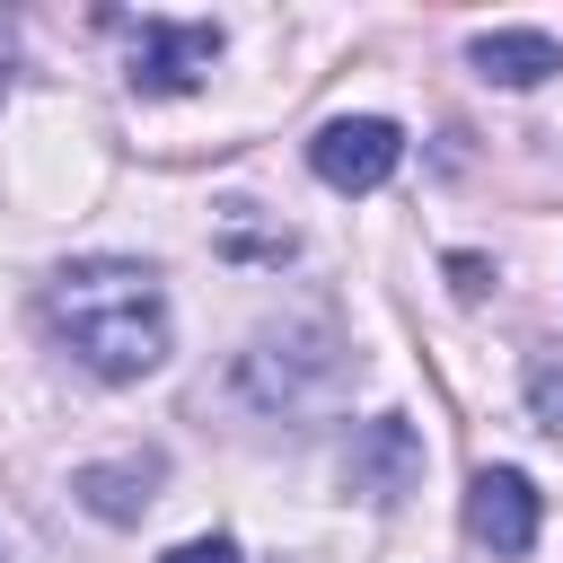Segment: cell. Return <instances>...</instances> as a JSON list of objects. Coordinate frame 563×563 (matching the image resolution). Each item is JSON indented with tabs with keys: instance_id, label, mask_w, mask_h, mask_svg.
I'll return each mask as SVG.
<instances>
[{
	"instance_id": "cell-1",
	"label": "cell",
	"mask_w": 563,
	"mask_h": 563,
	"mask_svg": "<svg viewBox=\"0 0 563 563\" xmlns=\"http://www.w3.org/2000/svg\"><path fill=\"white\" fill-rule=\"evenodd\" d=\"M44 325L62 334V352L123 387V378H150L167 361V290L150 264L132 255H70L53 282H44Z\"/></svg>"
},
{
	"instance_id": "cell-2",
	"label": "cell",
	"mask_w": 563,
	"mask_h": 563,
	"mask_svg": "<svg viewBox=\"0 0 563 563\" xmlns=\"http://www.w3.org/2000/svg\"><path fill=\"white\" fill-rule=\"evenodd\" d=\"M106 26L132 35V62H123L132 97H185V88H202V70L229 44L211 18H106Z\"/></svg>"
},
{
	"instance_id": "cell-5",
	"label": "cell",
	"mask_w": 563,
	"mask_h": 563,
	"mask_svg": "<svg viewBox=\"0 0 563 563\" xmlns=\"http://www.w3.org/2000/svg\"><path fill=\"white\" fill-rule=\"evenodd\" d=\"M537 519H545V501H537V484H528L519 466H484V475H475V493H466L475 545H493L501 563H519V554L537 545Z\"/></svg>"
},
{
	"instance_id": "cell-11",
	"label": "cell",
	"mask_w": 563,
	"mask_h": 563,
	"mask_svg": "<svg viewBox=\"0 0 563 563\" xmlns=\"http://www.w3.org/2000/svg\"><path fill=\"white\" fill-rule=\"evenodd\" d=\"M9 44H18V26L0 18V97H9Z\"/></svg>"
},
{
	"instance_id": "cell-6",
	"label": "cell",
	"mask_w": 563,
	"mask_h": 563,
	"mask_svg": "<svg viewBox=\"0 0 563 563\" xmlns=\"http://www.w3.org/2000/svg\"><path fill=\"white\" fill-rule=\"evenodd\" d=\"M158 475H167V457L158 449H141V457H97V466H79L70 475V493H79V510H97V519H141L150 501H158Z\"/></svg>"
},
{
	"instance_id": "cell-12",
	"label": "cell",
	"mask_w": 563,
	"mask_h": 563,
	"mask_svg": "<svg viewBox=\"0 0 563 563\" xmlns=\"http://www.w3.org/2000/svg\"><path fill=\"white\" fill-rule=\"evenodd\" d=\"M0 563H9V554H0Z\"/></svg>"
},
{
	"instance_id": "cell-4",
	"label": "cell",
	"mask_w": 563,
	"mask_h": 563,
	"mask_svg": "<svg viewBox=\"0 0 563 563\" xmlns=\"http://www.w3.org/2000/svg\"><path fill=\"white\" fill-rule=\"evenodd\" d=\"M413 475H422V431L405 422V413H378V422H361L352 431V449H343V484L361 493V501H405L413 493Z\"/></svg>"
},
{
	"instance_id": "cell-7",
	"label": "cell",
	"mask_w": 563,
	"mask_h": 563,
	"mask_svg": "<svg viewBox=\"0 0 563 563\" xmlns=\"http://www.w3.org/2000/svg\"><path fill=\"white\" fill-rule=\"evenodd\" d=\"M466 62H475V79H493V88H537V79L563 70V44H554L545 26H493V35L466 44Z\"/></svg>"
},
{
	"instance_id": "cell-8",
	"label": "cell",
	"mask_w": 563,
	"mask_h": 563,
	"mask_svg": "<svg viewBox=\"0 0 563 563\" xmlns=\"http://www.w3.org/2000/svg\"><path fill=\"white\" fill-rule=\"evenodd\" d=\"M528 413H537L545 431H563V352H537V361H528Z\"/></svg>"
},
{
	"instance_id": "cell-10",
	"label": "cell",
	"mask_w": 563,
	"mask_h": 563,
	"mask_svg": "<svg viewBox=\"0 0 563 563\" xmlns=\"http://www.w3.org/2000/svg\"><path fill=\"white\" fill-rule=\"evenodd\" d=\"M449 282H457V299H484L493 290V264L484 255H449Z\"/></svg>"
},
{
	"instance_id": "cell-3",
	"label": "cell",
	"mask_w": 563,
	"mask_h": 563,
	"mask_svg": "<svg viewBox=\"0 0 563 563\" xmlns=\"http://www.w3.org/2000/svg\"><path fill=\"white\" fill-rule=\"evenodd\" d=\"M396 158H405V132H396L387 114H334V123H317V141H308V167H317L334 194H378V185L396 176Z\"/></svg>"
},
{
	"instance_id": "cell-9",
	"label": "cell",
	"mask_w": 563,
	"mask_h": 563,
	"mask_svg": "<svg viewBox=\"0 0 563 563\" xmlns=\"http://www.w3.org/2000/svg\"><path fill=\"white\" fill-rule=\"evenodd\" d=\"M158 563H238V545H229V537H185V545H167Z\"/></svg>"
}]
</instances>
